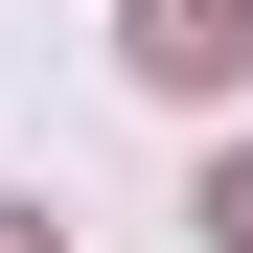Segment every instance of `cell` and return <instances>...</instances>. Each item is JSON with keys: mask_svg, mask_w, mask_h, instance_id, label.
Returning <instances> with one entry per match:
<instances>
[{"mask_svg": "<svg viewBox=\"0 0 253 253\" xmlns=\"http://www.w3.org/2000/svg\"><path fill=\"white\" fill-rule=\"evenodd\" d=\"M207 230H230V253H253V161H207Z\"/></svg>", "mask_w": 253, "mask_h": 253, "instance_id": "7a4b0ae2", "label": "cell"}, {"mask_svg": "<svg viewBox=\"0 0 253 253\" xmlns=\"http://www.w3.org/2000/svg\"><path fill=\"white\" fill-rule=\"evenodd\" d=\"M115 69H138V92H230V69H253V0H138Z\"/></svg>", "mask_w": 253, "mask_h": 253, "instance_id": "6da1fadb", "label": "cell"}, {"mask_svg": "<svg viewBox=\"0 0 253 253\" xmlns=\"http://www.w3.org/2000/svg\"><path fill=\"white\" fill-rule=\"evenodd\" d=\"M0 253H69V230H46V207H23V184H0Z\"/></svg>", "mask_w": 253, "mask_h": 253, "instance_id": "3957f363", "label": "cell"}]
</instances>
